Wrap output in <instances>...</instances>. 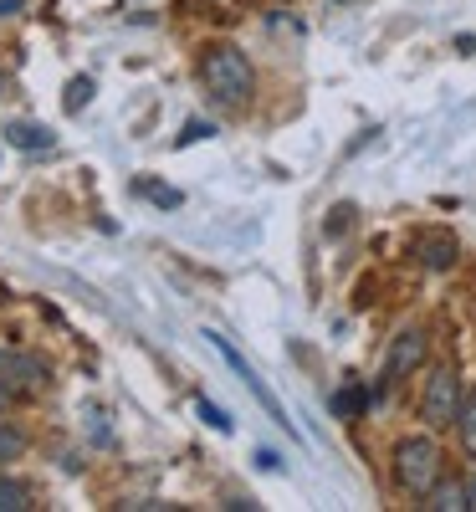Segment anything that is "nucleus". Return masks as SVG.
Instances as JSON below:
<instances>
[{"label":"nucleus","mask_w":476,"mask_h":512,"mask_svg":"<svg viewBox=\"0 0 476 512\" xmlns=\"http://www.w3.org/2000/svg\"><path fill=\"white\" fill-rule=\"evenodd\" d=\"M200 88L215 108H226V113H241L256 93V72L246 62L241 47H231V41H221V47H210L200 57Z\"/></svg>","instance_id":"f257e3e1"},{"label":"nucleus","mask_w":476,"mask_h":512,"mask_svg":"<svg viewBox=\"0 0 476 512\" xmlns=\"http://www.w3.org/2000/svg\"><path fill=\"white\" fill-rule=\"evenodd\" d=\"M395 482L410 492V497H425L430 487L441 482V446L430 436H410L395 446Z\"/></svg>","instance_id":"f03ea898"},{"label":"nucleus","mask_w":476,"mask_h":512,"mask_svg":"<svg viewBox=\"0 0 476 512\" xmlns=\"http://www.w3.org/2000/svg\"><path fill=\"white\" fill-rule=\"evenodd\" d=\"M461 374L446 364V369H436L425 379V395H420V415H425V425L430 431H446V425H456L461 420Z\"/></svg>","instance_id":"7ed1b4c3"},{"label":"nucleus","mask_w":476,"mask_h":512,"mask_svg":"<svg viewBox=\"0 0 476 512\" xmlns=\"http://www.w3.org/2000/svg\"><path fill=\"white\" fill-rule=\"evenodd\" d=\"M205 338H210V344H215V354H221V359L231 364V374H236V379L246 384V390H251L256 400H262V410H267V415H272V420L282 425V431H287V436H297V431H292V420H287V410L277 405V395H272V390H267V384H262V374H256V369H251V364H246V359H241V354H236L231 344H226V338H221V333H205Z\"/></svg>","instance_id":"20e7f679"},{"label":"nucleus","mask_w":476,"mask_h":512,"mask_svg":"<svg viewBox=\"0 0 476 512\" xmlns=\"http://www.w3.org/2000/svg\"><path fill=\"white\" fill-rule=\"evenodd\" d=\"M0 384H6V390H21V395H36V390H47V364L0 349Z\"/></svg>","instance_id":"39448f33"},{"label":"nucleus","mask_w":476,"mask_h":512,"mask_svg":"<svg viewBox=\"0 0 476 512\" xmlns=\"http://www.w3.org/2000/svg\"><path fill=\"white\" fill-rule=\"evenodd\" d=\"M420 359H425V333H420V328H405V333L395 338V349H389V359H384L379 390H389L395 379H405L410 369H420Z\"/></svg>","instance_id":"423d86ee"},{"label":"nucleus","mask_w":476,"mask_h":512,"mask_svg":"<svg viewBox=\"0 0 476 512\" xmlns=\"http://www.w3.org/2000/svg\"><path fill=\"white\" fill-rule=\"evenodd\" d=\"M0 139H6L11 149L36 154V149H52V128H41V123H6V128H0Z\"/></svg>","instance_id":"0eeeda50"},{"label":"nucleus","mask_w":476,"mask_h":512,"mask_svg":"<svg viewBox=\"0 0 476 512\" xmlns=\"http://www.w3.org/2000/svg\"><path fill=\"white\" fill-rule=\"evenodd\" d=\"M420 507H430V512H461V507H471V492L456 487V482H451V487H430Z\"/></svg>","instance_id":"6e6552de"},{"label":"nucleus","mask_w":476,"mask_h":512,"mask_svg":"<svg viewBox=\"0 0 476 512\" xmlns=\"http://www.w3.org/2000/svg\"><path fill=\"white\" fill-rule=\"evenodd\" d=\"M26 507H31V487L0 477V512H26Z\"/></svg>","instance_id":"1a4fd4ad"},{"label":"nucleus","mask_w":476,"mask_h":512,"mask_svg":"<svg viewBox=\"0 0 476 512\" xmlns=\"http://www.w3.org/2000/svg\"><path fill=\"white\" fill-rule=\"evenodd\" d=\"M456 262V241H446V236H436V241H425V267H451Z\"/></svg>","instance_id":"9d476101"},{"label":"nucleus","mask_w":476,"mask_h":512,"mask_svg":"<svg viewBox=\"0 0 476 512\" xmlns=\"http://www.w3.org/2000/svg\"><path fill=\"white\" fill-rule=\"evenodd\" d=\"M21 456H26V436L16 431V425H0V466L21 461Z\"/></svg>","instance_id":"9b49d317"},{"label":"nucleus","mask_w":476,"mask_h":512,"mask_svg":"<svg viewBox=\"0 0 476 512\" xmlns=\"http://www.w3.org/2000/svg\"><path fill=\"white\" fill-rule=\"evenodd\" d=\"M461 441H466V451L476 456V395H466V405H461Z\"/></svg>","instance_id":"f8f14e48"},{"label":"nucleus","mask_w":476,"mask_h":512,"mask_svg":"<svg viewBox=\"0 0 476 512\" xmlns=\"http://www.w3.org/2000/svg\"><path fill=\"white\" fill-rule=\"evenodd\" d=\"M195 410H200V420H205V425H210V431H221V436H226V431H231V420H226V415H221V410H215V405H210V400H205V395H200V400H195Z\"/></svg>","instance_id":"ddd939ff"},{"label":"nucleus","mask_w":476,"mask_h":512,"mask_svg":"<svg viewBox=\"0 0 476 512\" xmlns=\"http://www.w3.org/2000/svg\"><path fill=\"white\" fill-rule=\"evenodd\" d=\"M88 98H93V77H72V88H67V108L77 113Z\"/></svg>","instance_id":"4468645a"},{"label":"nucleus","mask_w":476,"mask_h":512,"mask_svg":"<svg viewBox=\"0 0 476 512\" xmlns=\"http://www.w3.org/2000/svg\"><path fill=\"white\" fill-rule=\"evenodd\" d=\"M359 405H364V390H343V395H333V410H338V415H354Z\"/></svg>","instance_id":"2eb2a0df"},{"label":"nucleus","mask_w":476,"mask_h":512,"mask_svg":"<svg viewBox=\"0 0 476 512\" xmlns=\"http://www.w3.org/2000/svg\"><path fill=\"white\" fill-rule=\"evenodd\" d=\"M144 195H149L154 205H180V195H175V190H159V185H144Z\"/></svg>","instance_id":"dca6fc26"},{"label":"nucleus","mask_w":476,"mask_h":512,"mask_svg":"<svg viewBox=\"0 0 476 512\" xmlns=\"http://www.w3.org/2000/svg\"><path fill=\"white\" fill-rule=\"evenodd\" d=\"M11 405V390H6V384H0V410H6Z\"/></svg>","instance_id":"f3484780"},{"label":"nucleus","mask_w":476,"mask_h":512,"mask_svg":"<svg viewBox=\"0 0 476 512\" xmlns=\"http://www.w3.org/2000/svg\"><path fill=\"white\" fill-rule=\"evenodd\" d=\"M0 11H16V0H6V6H0Z\"/></svg>","instance_id":"a211bd4d"},{"label":"nucleus","mask_w":476,"mask_h":512,"mask_svg":"<svg viewBox=\"0 0 476 512\" xmlns=\"http://www.w3.org/2000/svg\"><path fill=\"white\" fill-rule=\"evenodd\" d=\"M333 6H349V0H333Z\"/></svg>","instance_id":"6ab92c4d"}]
</instances>
